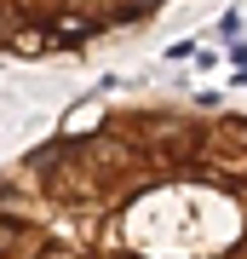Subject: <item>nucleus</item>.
I'll list each match as a JSON object with an SVG mask.
<instances>
[{
	"mask_svg": "<svg viewBox=\"0 0 247 259\" xmlns=\"http://www.w3.org/2000/svg\"><path fill=\"white\" fill-rule=\"evenodd\" d=\"M173 0H0V47L18 64L81 58L115 35L144 29Z\"/></svg>",
	"mask_w": 247,
	"mask_h": 259,
	"instance_id": "nucleus-2",
	"label": "nucleus"
},
{
	"mask_svg": "<svg viewBox=\"0 0 247 259\" xmlns=\"http://www.w3.org/2000/svg\"><path fill=\"white\" fill-rule=\"evenodd\" d=\"M0 259H247V110L86 98L6 167Z\"/></svg>",
	"mask_w": 247,
	"mask_h": 259,
	"instance_id": "nucleus-1",
	"label": "nucleus"
}]
</instances>
